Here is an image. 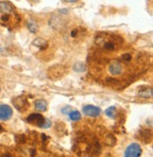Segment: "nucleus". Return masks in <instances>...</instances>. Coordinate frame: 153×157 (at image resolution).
<instances>
[{
	"instance_id": "nucleus-1",
	"label": "nucleus",
	"mask_w": 153,
	"mask_h": 157,
	"mask_svg": "<svg viewBox=\"0 0 153 157\" xmlns=\"http://www.w3.org/2000/svg\"><path fill=\"white\" fill-rule=\"evenodd\" d=\"M14 13L13 7L9 2L1 1L0 2V22L3 24H8L13 18Z\"/></svg>"
},
{
	"instance_id": "nucleus-2",
	"label": "nucleus",
	"mask_w": 153,
	"mask_h": 157,
	"mask_svg": "<svg viewBox=\"0 0 153 157\" xmlns=\"http://www.w3.org/2000/svg\"><path fill=\"white\" fill-rule=\"evenodd\" d=\"M27 121L32 125H36L37 127L40 128H43V129H47L49 127H51L52 122L47 119L45 118L42 115L40 114H31L27 117Z\"/></svg>"
},
{
	"instance_id": "nucleus-3",
	"label": "nucleus",
	"mask_w": 153,
	"mask_h": 157,
	"mask_svg": "<svg viewBox=\"0 0 153 157\" xmlns=\"http://www.w3.org/2000/svg\"><path fill=\"white\" fill-rule=\"evenodd\" d=\"M142 151H143L138 143H132L127 147L124 157H140Z\"/></svg>"
},
{
	"instance_id": "nucleus-4",
	"label": "nucleus",
	"mask_w": 153,
	"mask_h": 157,
	"mask_svg": "<svg viewBox=\"0 0 153 157\" xmlns=\"http://www.w3.org/2000/svg\"><path fill=\"white\" fill-rule=\"evenodd\" d=\"M65 73V68L62 65H54L48 69V77L52 80H59Z\"/></svg>"
},
{
	"instance_id": "nucleus-5",
	"label": "nucleus",
	"mask_w": 153,
	"mask_h": 157,
	"mask_svg": "<svg viewBox=\"0 0 153 157\" xmlns=\"http://www.w3.org/2000/svg\"><path fill=\"white\" fill-rule=\"evenodd\" d=\"M13 103L14 107H15L18 111H21V112L26 111V110L28 108V106H29L27 98L24 97V96L17 97V98H13Z\"/></svg>"
},
{
	"instance_id": "nucleus-6",
	"label": "nucleus",
	"mask_w": 153,
	"mask_h": 157,
	"mask_svg": "<svg viewBox=\"0 0 153 157\" xmlns=\"http://www.w3.org/2000/svg\"><path fill=\"white\" fill-rule=\"evenodd\" d=\"M83 113L90 117H96L101 114V109L95 105H86L82 109Z\"/></svg>"
},
{
	"instance_id": "nucleus-7",
	"label": "nucleus",
	"mask_w": 153,
	"mask_h": 157,
	"mask_svg": "<svg viewBox=\"0 0 153 157\" xmlns=\"http://www.w3.org/2000/svg\"><path fill=\"white\" fill-rule=\"evenodd\" d=\"M13 117V109L7 104H0V120H9Z\"/></svg>"
},
{
	"instance_id": "nucleus-8",
	"label": "nucleus",
	"mask_w": 153,
	"mask_h": 157,
	"mask_svg": "<svg viewBox=\"0 0 153 157\" xmlns=\"http://www.w3.org/2000/svg\"><path fill=\"white\" fill-rule=\"evenodd\" d=\"M109 72L113 76H120L123 73V66L119 62L114 61L109 65Z\"/></svg>"
},
{
	"instance_id": "nucleus-9",
	"label": "nucleus",
	"mask_w": 153,
	"mask_h": 157,
	"mask_svg": "<svg viewBox=\"0 0 153 157\" xmlns=\"http://www.w3.org/2000/svg\"><path fill=\"white\" fill-rule=\"evenodd\" d=\"M138 96L141 98H149L152 97V88L151 87H142L139 92Z\"/></svg>"
},
{
	"instance_id": "nucleus-10",
	"label": "nucleus",
	"mask_w": 153,
	"mask_h": 157,
	"mask_svg": "<svg viewBox=\"0 0 153 157\" xmlns=\"http://www.w3.org/2000/svg\"><path fill=\"white\" fill-rule=\"evenodd\" d=\"M35 109L39 112H46L47 110V102L45 99H38L34 103Z\"/></svg>"
},
{
	"instance_id": "nucleus-11",
	"label": "nucleus",
	"mask_w": 153,
	"mask_h": 157,
	"mask_svg": "<svg viewBox=\"0 0 153 157\" xmlns=\"http://www.w3.org/2000/svg\"><path fill=\"white\" fill-rule=\"evenodd\" d=\"M32 44H33L35 47L39 48H47V42L45 39L40 38V37L36 38Z\"/></svg>"
},
{
	"instance_id": "nucleus-12",
	"label": "nucleus",
	"mask_w": 153,
	"mask_h": 157,
	"mask_svg": "<svg viewBox=\"0 0 153 157\" xmlns=\"http://www.w3.org/2000/svg\"><path fill=\"white\" fill-rule=\"evenodd\" d=\"M69 117L71 120L73 121H79L80 118H81V115L79 111H76V110H72L70 113L68 114Z\"/></svg>"
},
{
	"instance_id": "nucleus-13",
	"label": "nucleus",
	"mask_w": 153,
	"mask_h": 157,
	"mask_svg": "<svg viewBox=\"0 0 153 157\" xmlns=\"http://www.w3.org/2000/svg\"><path fill=\"white\" fill-rule=\"evenodd\" d=\"M73 69L76 72H84L86 70V64L84 63H76L73 66Z\"/></svg>"
},
{
	"instance_id": "nucleus-14",
	"label": "nucleus",
	"mask_w": 153,
	"mask_h": 157,
	"mask_svg": "<svg viewBox=\"0 0 153 157\" xmlns=\"http://www.w3.org/2000/svg\"><path fill=\"white\" fill-rule=\"evenodd\" d=\"M115 143H116V139H115V137L113 136L112 133L108 134V136L105 137V144H106V145L113 147V146L115 145Z\"/></svg>"
},
{
	"instance_id": "nucleus-15",
	"label": "nucleus",
	"mask_w": 153,
	"mask_h": 157,
	"mask_svg": "<svg viewBox=\"0 0 153 157\" xmlns=\"http://www.w3.org/2000/svg\"><path fill=\"white\" fill-rule=\"evenodd\" d=\"M28 29H29V31L30 32H32V33H36L37 31H38V29H39V27H38V24L36 23L35 21H29L28 23Z\"/></svg>"
},
{
	"instance_id": "nucleus-16",
	"label": "nucleus",
	"mask_w": 153,
	"mask_h": 157,
	"mask_svg": "<svg viewBox=\"0 0 153 157\" xmlns=\"http://www.w3.org/2000/svg\"><path fill=\"white\" fill-rule=\"evenodd\" d=\"M105 114L107 117H111V118H114L116 116V108L114 106L112 107H109L106 111H105Z\"/></svg>"
},
{
	"instance_id": "nucleus-17",
	"label": "nucleus",
	"mask_w": 153,
	"mask_h": 157,
	"mask_svg": "<svg viewBox=\"0 0 153 157\" xmlns=\"http://www.w3.org/2000/svg\"><path fill=\"white\" fill-rule=\"evenodd\" d=\"M72 110H73V109H72L70 106H66V107H64V108L62 109V113L64 114V115H68Z\"/></svg>"
},
{
	"instance_id": "nucleus-18",
	"label": "nucleus",
	"mask_w": 153,
	"mask_h": 157,
	"mask_svg": "<svg viewBox=\"0 0 153 157\" xmlns=\"http://www.w3.org/2000/svg\"><path fill=\"white\" fill-rule=\"evenodd\" d=\"M132 55L130 54H123L122 55V59H123V61H125V62H129L130 60H132Z\"/></svg>"
},
{
	"instance_id": "nucleus-19",
	"label": "nucleus",
	"mask_w": 153,
	"mask_h": 157,
	"mask_svg": "<svg viewBox=\"0 0 153 157\" xmlns=\"http://www.w3.org/2000/svg\"><path fill=\"white\" fill-rule=\"evenodd\" d=\"M78 32H79L78 29H74V30H72V31H71V36H72V37H76V35H78Z\"/></svg>"
},
{
	"instance_id": "nucleus-20",
	"label": "nucleus",
	"mask_w": 153,
	"mask_h": 157,
	"mask_svg": "<svg viewBox=\"0 0 153 157\" xmlns=\"http://www.w3.org/2000/svg\"><path fill=\"white\" fill-rule=\"evenodd\" d=\"M64 1L66 3H76L78 0H64Z\"/></svg>"
},
{
	"instance_id": "nucleus-21",
	"label": "nucleus",
	"mask_w": 153,
	"mask_h": 157,
	"mask_svg": "<svg viewBox=\"0 0 153 157\" xmlns=\"http://www.w3.org/2000/svg\"><path fill=\"white\" fill-rule=\"evenodd\" d=\"M32 2H35V3H37V2H39V0H31Z\"/></svg>"
},
{
	"instance_id": "nucleus-22",
	"label": "nucleus",
	"mask_w": 153,
	"mask_h": 157,
	"mask_svg": "<svg viewBox=\"0 0 153 157\" xmlns=\"http://www.w3.org/2000/svg\"><path fill=\"white\" fill-rule=\"evenodd\" d=\"M0 130H2V127L1 126H0Z\"/></svg>"
}]
</instances>
